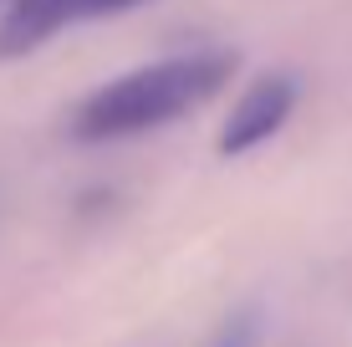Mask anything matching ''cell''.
<instances>
[{
  "label": "cell",
  "mask_w": 352,
  "mask_h": 347,
  "mask_svg": "<svg viewBox=\"0 0 352 347\" xmlns=\"http://www.w3.org/2000/svg\"><path fill=\"white\" fill-rule=\"evenodd\" d=\"M230 71H235V52H184V56L148 62L138 71H123L118 82H107L77 102L72 138L113 143V138H138L153 128H168L179 117L199 113L230 82Z\"/></svg>",
  "instance_id": "1"
},
{
  "label": "cell",
  "mask_w": 352,
  "mask_h": 347,
  "mask_svg": "<svg viewBox=\"0 0 352 347\" xmlns=\"http://www.w3.org/2000/svg\"><path fill=\"white\" fill-rule=\"evenodd\" d=\"M291 107H296V82L281 77V71H271V77H256L245 92H240V102L230 107L220 138H214V148L225 153V159H240V153L261 148L265 138L281 133V123L291 117Z\"/></svg>",
  "instance_id": "2"
},
{
  "label": "cell",
  "mask_w": 352,
  "mask_h": 347,
  "mask_svg": "<svg viewBox=\"0 0 352 347\" xmlns=\"http://www.w3.org/2000/svg\"><path fill=\"white\" fill-rule=\"evenodd\" d=\"M123 5H133V0H10L0 16V62L26 56L41 41H52L56 31L77 26L87 16H113Z\"/></svg>",
  "instance_id": "3"
},
{
  "label": "cell",
  "mask_w": 352,
  "mask_h": 347,
  "mask_svg": "<svg viewBox=\"0 0 352 347\" xmlns=\"http://www.w3.org/2000/svg\"><path fill=\"white\" fill-rule=\"evenodd\" d=\"M220 347H245V327H235V332H230V337H225Z\"/></svg>",
  "instance_id": "4"
}]
</instances>
